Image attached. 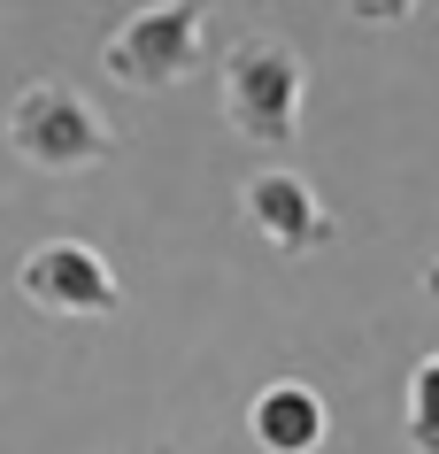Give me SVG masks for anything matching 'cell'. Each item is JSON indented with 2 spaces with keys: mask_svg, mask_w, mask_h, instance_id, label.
Wrapping results in <instances>:
<instances>
[{
  "mask_svg": "<svg viewBox=\"0 0 439 454\" xmlns=\"http://www.w3.org/2000/svg\"><path fill=\"white\" fill-rule=\"evenodd\" d=\"M409 447L439 454V347L409 370Z\"/></svg>",
  "mask_w": 439,
  "mask_h": 454,
  "instance_id": "52a82bcc",
  "label": "cell"
},
{
  "mask_svg": "<svg viewBox=\"0 0 439 454\" xmlns=\"http://www.w3.org/2000/svg\"><path fill=\"white\" fill-rule=\"evenodd\" d=\"M16 293H24L31 309H47V316H108V309H123L116 270L100 262L85 239L31 247L24 262H16Z\"/></svg>",
  "mask_w": 439,
  "mask_h": 454,
  "instance_id": "277c9868",
  "label": "cell"
},
{
  "mask_svg": "<svg viewBox=\"0 0 439 454\" xmlns=\"http://www.w3.org/2000/svg\"><path fill=\"white\" fill-rule=\"evenodd\" d=\"M8 146L31 169H47V177H77V169H100L123 139L77 85L39 77V85H24V93L8 100Z\"/></svg>",
  "mask_w": 439,
  "mask_h": 454,
  "instance_id": "6da1fadb",
  "label": "cell"
},
{
  "mask_svg": "<svg viewBox=\"0 0 439 454\" xmlns=\"http://www.w3.org/2000/svg\"><path fill=\"white\" fill-rule=\"evenodd\" d=\"M247 431L263 454H317L324 447V393L301 378H270L247 401Z\"/></svg>",
  "mask_w": 439,
  "mask_h": 454,
  "instance_id": "8992f818",
  "label": "cell"
},
{
  "mask_svg": "<svg viewBox=\"0 0 439 454\" xmlns=\"http://www.w3.org/2000/svg\"><path fill=\"white\" fill-rule=\"evenodd\" d=\"M200 54H208V8L200 0H170V8H139V16H123L108 31V77L131 85V93H162L177 77L193 70Z\"/></svg>",
  "mask_w": 439,
  "mask_h": 454,
  "instance_id": "3957f363",
  "label": "cell"
},
{
  "mask_svg": "<svg viewBox=\"0 0 439 454\" xmlns=\"http://www.w3.org/2000/svg\"><path fill=\"white\" fill-rule=\"evenodd\" d=\"M239 208H247V223H255L278 254H317V247L340 231L332 208L317 200V185H309L301 169H255L247 192H239Z\"/></svg>",
  "mask_w": 439,
  "mask_h": 454,
  "instance_id": "5b68a950",
  "label": "cell"
},
{
  "mask_svg": "<svg viewBox=\"0 0 439 454\" xmlns=\"http://www.w3.org/2000/svg\"><path fill=\"white\" fill-rule=\"evenodd\" d=\"M424 293H439V262H432V270H424Z\"/></svg>",
  "mask_w": 439,
  "mask_h": 454,
  "instance_id": "ba28073f",
  "label": "cell"
},
{
  "mask_svg": "<svg viewBox=\"0 0 439 454\" xmlns=\"http://www.w3.org/2000/svg\"><path fill=\"white\" fill-rule=\"evenodd\" d=\"M301 100H309V62H301V47H286V39H231V54H223V116H231V131L255 146H286L293 131H301Z\"/></svg>",
  "mask_w": 439,
  "mask_h": 454,
  "instance_id": "7a4b0ae2",
  "label": "cell"
}]
</instances>
